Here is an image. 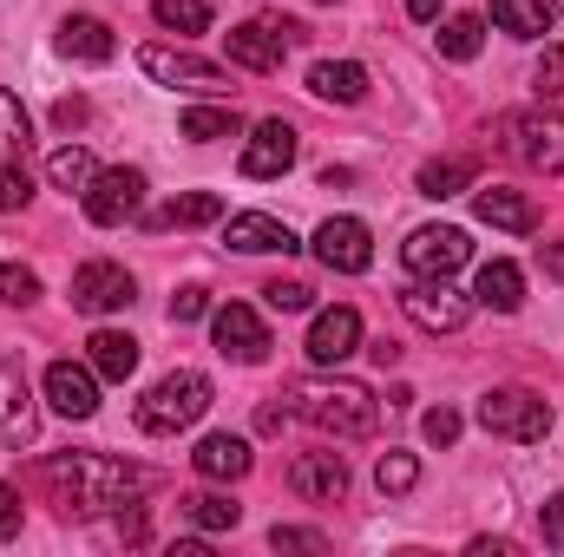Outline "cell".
<instances>
[{
  "label": "cell",
  "instance_id": "obj_1",
  "mask_svg": "<svg viewBox=\"0 0 564 557\" xmlns=\"http://www.w3.org/2000/svg\"><path fill=\"white\" fill-rule=\"evenodd\" d=\"M40 479L53 485L59 512H73V518L106 512V505H139L158 485L151 472L126 466V459H106V452H53V459H40Z\"/></svg>",
  "mask_w": 564,
  "mask_h": 557
},
{
  "label": "cell",
  "instance_id": "obj_2",
  "mask_svg": "<svg viewBox=\"0 0 564 557\" xmlns=\"http://www.w3.org/2000/svg\"><path fill=\"white\" fill-rule=\"evenodd\" d=\"M289 401H295V414L308 419L315 433H335V439H361L381 419V401L361 381H341V374H302L289 387Z\"/></svg>",
  "mask_w": 564,
  "mask_h": 557
},
{
  "label": "cell",
  "instance_id": "obj_3",
  "mask_svg": "<svg viewBox=\"0 0 564 557\" xmlns=\"http://www.w3.org/2000/svg\"><path fill=\"white\" fill-rule=\"evenodd\" d=\"M210 414V381L197 374V368H177V374H164L151 394L139 401V426L144 433H184V426H197V419Z\"/></svg>",
  "mask_w": 564,
  "mask_h": 557
},
{
  "label": "cell",
  "instance_id": "obj_4",
  "mask_svg": "<svg viewBox=\"0 0 564 557\" xmlns=\"http://www.w3.org/2000/svg\"><path fill=\"white\" fill-rule=\"evenodd\" d=\"M473 419H479L492 439H512V446H539V439L552 433V407H545L532 387H492V394L473 407Z\"/></svg>",
  "mask_w": 564,
  "mask_h": 557
},
{
  "label": "cell",
  "instance_id": "obj_5",
  "mask_svg": "<svg viewBox=\"0 0 564 557\" xmlns=\"http://www.w3.org/2000/svg\"><path fill=\"white\" fill-rule=\"evenodd\" d=\"M506 151L532 171H564V106H539V112H512L499 119Z\"/></svg>",
  "mask_w": 564,
  "mask_h": 557
},
{
  "label": "cell",
  "instance_id": "obj_6",
  "mask_svg": "<svg viewBox=\"0 0 564 557\" xmlns=\"http://www.w3.org/2000/svg\"><path fill=\"white\" fill-rule=\"evenodd\" d=\"M401 308H408V321L426 328V335H459L473 321V295H459L453 276H414V288L401 295Z\"/></svg>",
  "mask_w": 564,
  "mask_h": 557
},
{
  "label": "cell",
  "instance_id": "obj_7",
  "mask_svg": "<svg viewBox=\"0 0 564 557\" xmlns=\"http://www.w3.org/2000/svg\"><path fill=\"white\" fill-rule=\"evenodd\" d=\"M139 66H144V79H158L171 92H230V73L224 66H210L197 53H177V46H144Z\"/></svg>",
  "mask_w": 564,
  "mask_h": 557
},
{
  "label": "cell",
  "instance_id": "obj_8",
  "mask_svg": "<svg viewBox=\"0 0 564 557\" xmlns=\"http://www.w3.org/2000/svg\"><path fill=\"white\" fill-rule=\"evenodd\" d=\"M86 197V217L99 223V230H119L126 217H139V204H144V177L139 171H93V184L79 190Z\"/></svg>",
  "mask_w": 564,
  "mask_h": 557
},
{
  "label": "cell",
  "instance_id": "obj_9",
  "mask_svg": "<svg viewBox=\"0 0 564 557\" xmlns=\"http://www.w3.org/2000/svg\"><path fill=\"white\" fill-rule=\"evenodd\" d=\"M289 40H302V26L243 20V26H230V33H224V53H230V66H243V73H276V66H282V46H289Z\"/></svg>",
  "mask_w": 564,
  "mask_h": 557
},
{
  "label": "cell",
  "instance_id": "obj_10",
  "mask_svg": "<svg viewBox=\"0 0 564 557\" xmlns=\"http://www.w3.org/2000/svg\"><path fill=\"white\" fill-rule=\"evenodd\" d=\"M466 256H473V243H466V230H453V223H426V230H414V237L401 243V263H408L414 276H453V270H466Z\"/></svg>",
  "mask_w": 564,
  "mask_h": 557
},
{
  "label": "cell",
  "instance_id": "obj_11",
  "mask_svg": "<svg viewBox=\"0 0 564 557\" xmlns=\"http://www.w3.org/2000/svg\"><path fill=\"white\" fill-rule=\"evenodd\" d=\"M315 256H322V270H335V276H361V270L375 263V237H368L361 217H328V223L315 230Z\"/></svg>",
  "mask_w": 564,
  "mask_h": 557
},
{
  "label": "cell",
  "instance_id": "obj_12",
  "mask_svg": "<svg viewBox=\"0 0 564 557\" xmlns=\"http://www.w3.org/2000/svg\"><path fill=\"white\" fill-rule=\"evenodd\" d=\"M132 295H139L132 270H126V263H106V256L73 276V308H79V315H112V308H126Z\"/></svg>",
  "mask_w": 564,
  "mask_h": 557
},
{
  "label": "cell",
  "instance_id": "obj_13",
  "mask_svg": "<svg viewBox=\"0 0 564 557\" xmlns=\"http://www.w3.org/2000/svg\"><path fill=\"white\" fill-rule=\"evenodd\" d=\"M210 335H217V354H224V361H243V368H257V361L270 354V328H263V315H257V308H243V302L217 308Z\"/></svg>",
  "mask_w": 564,
  "mask_h": 557
},
{
  "label": "cell",
  "instance_id": "obj_14",
  "mask_svg": "<svg viewBox=\"0 0 564 557\" xmlns=\"http://www.w3.org/2000/svg\"><path fill=\"white\" fill-rule=\"evenodd\" d=\"M46 407L66 419H93L99 414V374H93V361L79 368V361H53L46 368Z\"/></svg>",
  "mask_w": 564,
  "mask_h": 557
},
{
  "label": "cell",
  "instance_id": "obj_15",
  "mask_svg": "<svg viewBox=\"0 0 564 557\" xmlns=\"http://www.w3.org/2000/svg\"><path fill=\"white\" fill-rule=\"evenodd\" d=\"M348 354H361V315L355 308H322L308 328V361L315 368H341Z\"/></svg>",
  "mask_w": 564,
  "mask_h": 557
},
{
  "label": "cell",
  "instance_id": "obj_16",
  "mask_svg": "<svg viewBox=\"0 0 564 557\" xmlns=\"http://www.w3.org/2000/svg\"><path fill=\"white\" fill-rule=\"evenodd\" d=\"M295 164V125L289 119H263L250 139H243V177H282Z\"/></svg>",
  "mask_w": 564,
  "mask_h": 557
},
{
  "label": "cell",
  "instance_id": "obj_17",
  "mask_svg": "<svg viewBox=\"0 0 564 557\" xmlns=\"http://www.w3.org/2000/svg\"><path fill=\"white\" fill-rule=\"evenodd\" d=\"M289 492L308 499V505H335V499L348 492V466H341V452H302V459L289 466Z\"/></svg>",
  "mask_w": 564,
  "mask_h": 557
},
{
  "label": "cell",
  "instance_id": "obj_18",
  "mask_svg": "<svg viewBox=\"0 0 564 557\" xmlns=\"http://www.w3.org/2000/svg\"><path fill=\"white\" fill-rule=\"evenodd\" d=\"M224 243L243 250V256H270V250H295V230L282 217H263V210H243V217H224Z\"/></svg>",
  "mask_w": 564,
  "mask_h": 557
},
{
  "label": "cell",
  "instance_id": "obj_19",
  "mask_svg": "<svg viewBox=\"0 0 564 557\" xmlns=\"http://www.w3.org/2000/svg\"><path fill=\"white\" fill-rule=\"evenodd\" d=\"M33 394H26V374H20V361H0V439L7 446H33Z\"/></svg>",
  "mask_w": 564,
  "mask_h": 557
},
{
  "label": "cell",
  "instance_id": "obj_20",
  "mask_svg": "<svg viewBox=\"0 0 564 557\" xmlns=\"http://www.w3.org/2000/svg\"><path fill=\"white\" fill-rule=\"evenodd\" d=\"M191 466H197L204 479H243V472L257 466V452H250V439H243V433H210V439H197Z\"/></svg>",
  "mask_w": 564,
  "mask_h": 557
},
{
  "label": "cell",
  "instance_id": "obj_21",
  "mask_svg": "<svg viewBox=\"0 0 564 557\" xmlns=\"http://www.w3.org/2000/svg\"><path fill=\"white\" fill-rule=\"evenodd\" d=\"M59 53H66V59H86V66H106L119 46H112V26H106V20L66 13V20H59Z\"/></svg>",
  "mask_w": 564,
  "mask_h": 557
},
{
  "label": "cell",
  "instance_id": "obj_22",
  "mask_svg": "<svg viewBox=\"0 0 564 557\" xmlns=\"http://www.w3.org/2000/svg\"><path fill=\"white\" fill-rule=\"evenodd\" d=\"M473 210H479V223H492V230H512V237H525V230L539 223L532 197H519V190H506V184H486V190H473Z\"/></svg>",
  "mask_w": 564,
  "mask_h": 557
},
{
  "label": "cell",
  "instance_id": "obj_23",
  "mask_svg": "<svg viewBox=\"0 0 564 557\" xmlns=\"http://www.w3.org/2000/svg\"><path fill=\"white\" fill-rule=\"evenodd\" d=\"M86 361H93L99 381H132V374H139V341H132L126 328H99V335L86 341Z\"/></svg>",
  "mask_w": 564,
  "mask_h": 557
},
{
  "label": "cell",
  "instance_id": "obj_24",
  "mask_svg": "<svg viewBox=\"0 0 564 557\" xmlns=\"http://www.w3.org/2000/svg\"><path fill=\"white\" fill-rule=\"evenodd\" d=\"M308 92H315V99H335V106H361V99H368V66H355V59H322V66L308 73Z\"/></svg>",
  "mask_w": 564,
  "mask_h": 557
},
{
  "label": "cell",
  "instance_id": "obj_25",
  "mask_svg": "<svg viewBox=\"0 0 564 557\" xmlns=\"http://www.w3.org/2000/svg\"><path fill=\"white\" fill-rule=\"evenodd\" d=\"M473 302H486V308H499V315H519V308H525V276H519V263L492 256V263L479 270V288H473Z\"/></svg>",
  "mask_w": 564,
  "mask_h": 557
},
{
  "label": "cell",
  "instance_id": "obj_26",
  "mask_svg": "<svg viewBox=\"0 0 564 557\" xmlns=\"http://www.w3.org/2000/svg\"><path fill=\"white\" fill-rule=\"evenodd\" d=\"M552 0H492V26L512 33V40H545L552 33Z\"/></svg>",
  "mask_w": 564,
  "mask_h": 557
},
{
  "label": "cell",
  "instance_id": "obj_27",
  "mask_svg": "<svg viewBox=\"0 0 564 557\" xmlns=\"http://www.w3.org/2000/svg\"><path fill=\"white\" fill-rule=\"evenodd\" d=\"M217 217H224V197L217 190H184V197H171L151 217V230H197V223H217Z\"/></svg>",
  "mask_w": 564,
  "mask_h": 557
},
{
  "label": "cell",
  "instance_id": "obj_28",
  "mask_svg": "<svg viewBox=\"0 0 564 557\" xmlns=\"http://www.w3.org/2000/svg\"><path fill=\"white\" fill-rule=\"evenodd\" d=\"M473 177H479V164H473V157H433V164H421V197L446 204V197L473 190Z\"/></svg>",
  "mask_w": 564,
  "mask_h": 557
},
{
  "label": "cell",
  "instance_id": "obj_29",
  "mask_svg": "<svg viewBox=\"0 0 564 557\" xmlns=\"http://www.w3.org/2000/svg\"><path fill=\"white\" fill-rule=\"evenodd\" d=\"M237 132H243V119L230 106H191L184 112V139L191 144H217V139H237Z\"/></svg>",
  "mask_w": 564,
  "mask_h": 557
},
{
  "label": "cell",
  "instance_id": "obj_30",
  "mask_svg": "<svg viewBox=\"0 0 564 557\" xmlns=\"http://www.w3.org/2000/svg\"><path fill=\"white\" fill-rule=\"evenodd\" d=\"M26 144H33V119H26V106L0 86V157L26 164Z\"/></svg>",
  "mask_w": 564,
  "mask_h": 557
},
{
  "label": "cell",
  "instance_id": "obj_31",
  "mask_svg": "<svg viewBox=\"0 0 564 557\" xmlns=\"http://www.w3.org/2000/svg\"><path fill=\"white\" fill-rule=\"evenodd\" d=\"M184 518H191L197 532H237L243 505H230L224 492H197V499H184Z\"/></svg>",
  "mask_w": 564,
  "mask_h": 557
},
{
  "label": "cell",
  "instance_id": "obj_32",
  "mask_svg": "<svg viewBox=\"0 0 564 557\" xmlns=\"http://www.w3.org/2000/svg\"><path fill=\"white\" fill-rule=\"evenodd\" d=\"M46 177H53L59 190H86V184H93V151H86V144H59V151L46 157Z\"/></svg>",
  "mask_w": 564,
  "mask_h": 557
},
{
  "label": "cell",
  "instance_id": "obj_33",
  "mask_svg": "<svg viewBox=\"0 0 564 557\" xmlns=\"http://www.w3.org/2000/svg\"><path fill=\"white\" fill-rule=\"evenodd\" d=\"M375 485H381V499H401V492H414V485H421V459H414V452H381V466H375Z\"/></svg>",
  "mask_w": 564,
  "mask_h": 557
},
{
  "label": "cell",
  "instance_id": "obj_34",
  "mask_svg": "<svg viewBox=\"0 0 564 557\" xmlns=\"http://www.w3.org/2000/svg\"><path fill=\"white\" fill-rule=\"evenodd\" d=\"M479 33H486V26H479V13H453V20L440 26V53L466 66V59L479 53Z\"/></svg>",
  "mask_w": 564,
  "mask_h": 557
},
{
  "label": "cell",
  "instance_id": "obj_35",
  "mask_svg": "<svg viewBox=\"0 0 564 557\" xmlns=\"http://www.w3.org/2000/svg\"><path fill=\"white\" fill-rule=\"evenodd\" d=\"M151 13L171 33H204L210 26V0H151Z\"/></svg>",
  "mask_w": 564,
  "mask_h": 557
},
{
  "label": "cell",
  "instance_id": "obj_36",
  "mask_svg": "<svg viewBox=\"0 0 564 557\" xmlns=\"http://www.w3.org/2000/svg\"><path fill=\"white\" fill-rule=\"evenodd\" d=\"M0 302H7V308H26V302H40V276H33L26 263H0Z\"/></svg>",
  "mask_w": 564,
  "mask_h": 557
},
{
  "label": "cell",
  "instance_id": "obj_37",
  "mask_svg": "<svg viewBox=\"0 0 564 557\" xmlns=\"http://www.w3.org/2000/svg\"><path fill=\"white\" fill-rule=\"evenodd\" d=\"M26 197H33V177H26V164L0 157V210H26Z\"/></svg>",
  "mask_w": 564,
  "mask_h": 557
},
{
  "label": "cell",
  "instance_id": "obj_38",
  "mask_svg": "<svg viewBox=\"0 0 564 557\" xmlns=\"http://www.w3.org/2000/svg\"><path fill=\"white\" fill-rule=\"evenodd\" d=\"M263 302H270L276 315H302V308H315V288H308V282H270Z\"/></svg>",
  "mask_w": 564,
  "mask_h": 557
},
{
  "label": "cell",
  "instance_id": "obj_39",
  "mask_svg": "<svg viewBox=\"0 0 564 557\" xmlns=\"http://www.w3.org/2000/svg\"><path fill=\"white\" fill-rule=\"evenodd\" d=\"M532 79H539V99H545V106H558V99H564V46H545V59H539V73H532Z\"/></svg>",
  "mask_w": 564,
  "mask_h": 557
},
{
  "label": "cell",
  "instance_id": "obj_40",
  "mask_svg": "<svg viewBox=\"0 0 564 557\" xmlns=\"http://www.w3.org/2000/svg\"><path fill=\"white\" fill-rule=\"evenodd\" d=\"M197 315H210V288L204 282H191V288L171 295V321H197Z\"/></svg>",
  "mask_w": 564,
  "mask_h": 557
},
{
  "label": "cell",
  "instance_id": "obj_41",
  "mask_svg": "<svg viewBox=\"0 0 564 557\" xmlns=\"http://www.w3.org/2000/svg\"><path fill=\"white\" fill-rule=\"evenodd\" d=\"M270 545H276V551H328V538H322V532H302V525H276Z\"/></svg>",
  "mask_w": 564,
  "mask_h": 557
},
{
  "label": "cell",
  "instance_id": "obj_42",
  "mask_svg": "<svg viewBox=\"0 0 564 557\" xmlns=\"http://www.w3.org/2000/svg\"><path fill=\"white\" fill-rule=\"evenodd\" d=\"M421 433L433 446H453V439H459V414H453V407H433V414L421 419Z\"/></svg>",
  "mask_w": 564,
  "mask_h": 557
},
{
  "label": "cell",
  "instance_id": "obj_43",
  "mask_svg": "<svg viewBox=\"0 0 564 557\" xmlns=\"http://www.w3.org/2000/svg\"><path fill=\"white\" fill-rule=\"evenodd\" d=\"M13 532H20V492H13V485H0V545H7Z\"/></svg>",
  "mask_w": 564,
  "mask_h": 557
},
{
  "label": "cell",
  "instance_id": "obj_44",
  "mask_svg": "<svg viewBox=\"0 0 564 557\" xmlns=\"http://www.w3.org/2000/svg\"><path fill=\"white\" fill-rule=\"evenodd\" d=\"M53 125H59V132H79V125H86V99H59V106H53Z\"/></svg>",
  "mask_w": 564,
  "mask_h": 557
},
{
  "label": "cell",
  "instance_id": "obj_45",
  "mask_svg": "<svg viewBox=\"0 0 564 557\" xmlns=\"http://www.w3.org/2000/svg\"><path fill=\"white\" fill-rule=\"evenodd\" d=\"M545 545H552V551H564V492L545 505Z\"/></svg>",
  "mask_w": 564,
  "mask_h": 557
},
{
  "label": "cell",
  "instance_id": "obj_46",
  "mask_svg": "<svg viewBox=\"0 0 564 557\" xmlns=\"http://www.w3.org/2000/svg\"><path fill=\"white\" fill-rule=\"evenodd\" d=\"M473 557H519L512 538H473Z\"/></svg>",
  "mask_w": 564,
  "mask_h": 557
},
{
  "label": "cell",
  "instance_id": "obj_47",
  "mask_svg": "<svg viewBox=\"0 0 564 557\" xmlns=\"http://www.w3.org/2000/svg\"><path fill=\"white\" fill-rule=\"evenodd\" d=\"M408 13H414L421 26H433V20H440V0H408Z\"/></svg>",
  "mask_w": 564,
  "mask_h": 557
},
{
  "label": "cell",
  "instance_id": "obj_48",
  "mask_svg": "<svg viewBox=\"0 0 564 557\" xmlns=\"http://www.w3.org/2000/svg\"><path fill=\"white\" fill-rule=\"evenodd\" d=\"M539 263H545V276H564V243H552V250H539Z\"/></svg>",
  "mask_w": 564,
  "mask_h": 557
},
{
  "label": "cell",
  "instance_id": "obj_49",
  "mask_svg": "<svg viewBox=\"0 0 564 557\" xmlns=\"http://www.w3.org/2000/svg\"><path fill=\"white\" fill-rule=\"evenodd\" d=\"M171 557H210V545L204 538H184V545H171Z\"/></svg>",
  "mask_w": 564,
  "mask_h": 557
}]
</instances>
